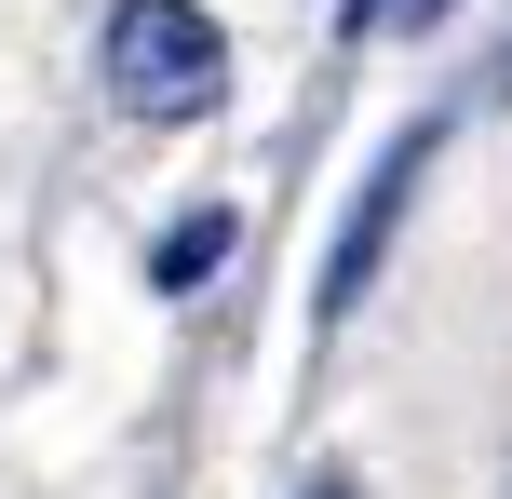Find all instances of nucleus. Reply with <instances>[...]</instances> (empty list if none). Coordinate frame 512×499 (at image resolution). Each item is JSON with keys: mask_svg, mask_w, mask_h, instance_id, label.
<instances>
[{"mask_svg": "<svg viewBox=\"0 0 512 499\" xmlns=\"http://www.w3.org/2000/svg\"><path fill=\"white\" fill-rule=\"evenodd\" d=\"M418 14H445V0H351V27H418Z\"/></svg>", "mask_w": 512, "mask_h": 499, "instance_id": "20e7f679", "label": "nucleus"}, {"mask_svg": "<svg viewBox=\"0 0 512 499\" xmlns=\"http://www.w3.org/2000/svg\"><path fill=\"white\" fill-rule=\"evenodd\" d=\"M310 499H351V486H310Z\"/></svg>", "mask_w": 512, "mask_h": 499, "instance_id": "39448f33", "label": "nucleus"}, {"mask_svg": "<svg viewBox=\"0 0 512 499\" xmlns=\"http://www.w3.org/2000/svg\"><path fill=\"white\" fill-rule=\"evenodd\" d=\"M216 257H230V216L203 203V216H176V230L149 243V284H162V297H203V284H216Z\"/></svg>", "mask_w": 512, "mask_h": 499, "instance_id": "7ed1b4c3", "label": "nucleus"}, {"mask_svg": "<svg viewBox=\"0 0 512 499\" xmlns=\"http://www.w3.org/2000/svg\"><path fill=\"white\" fill-rule=\"evenodd\" d=\"M418 162H432V122L378 149V176H364L351 230H337V257H324V324H351V311H364V284H378V243L405 230V203H418Z\"/></svg>", "mask_w": 512, "mask_h": 499, "instance_id": "f03ea898", "label": "nucleus"}, {"mask_svg": "<svg viewBox=\"0 0 512 499\" xmlns=\"http://www.w3.org/2000/svg\"><path fill=\"white\" fill-rule=\"evenodd\" d=\"M108 95L135 122H203L230 95V27L203 0H108Z\"/></svg>", "mask_w": 512, "mask_h": 499, "instance_id": "f257e3e1", "label": "nucleus"}]
</instances>
